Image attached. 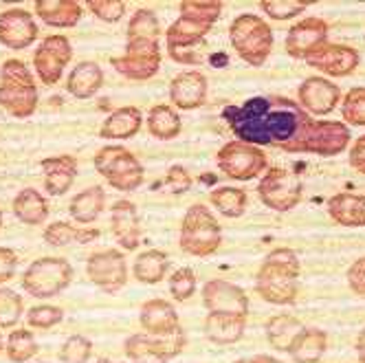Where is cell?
Returning <instances> with one entry per match:
<instances>
[{"mask_svg": "<svg viewBox=\"0 0 365 363\" xmlns=\"http://www.w3.org/2000/svg\"><path fill=\"white\" fill-rule=\"evenodd\" d=\"M222 119L238 141L271 145L291 154L334 157L350 143V128L341 121L312 119L297 101L277 95H257L242 106H225Z\"/></svg>", "mask_w": 365, "mask_h": 363, "instance_id": "cell-1", "label": "cell"}, {"mask_svg": "<svg viewBox=\"0 0 365 363\" xmlns=\"http://www.w3.org/2000/svg\"><path fill=\"white\" fill-rule=\"evenodd\" d=\"M161 27L152 9H137L128 27L125 53L113 60L117 73L128 80H150L161 66Z\"/></svg>", "mask_w": 365, "mask_h": 363, "instance_id": "cell-2", "label": "cell"}, {"mask_svg": "<svg viewBox=\"0 0 365 363\" xmlns=\"http://www.w3.org/2000/svg\"><path fill=\"white\" fill-rule=\"evenodd\" d=\"M302 265L293 249H273L255 275V291L273 306H291L297 300Z\"/></svg>", "mask_w": 365, "mask_h": 363, "instance_id": "cell-3", "label": "cell"}, {"mask_svg": "<svg viewBox=\"0 0 365 363\" xmlns=\"http://www.w3.org/2000/svg\"><path fill=\"white\" fill-rule=\"evenodd\" d=\"M222 14V3L218 0H182L180 18L170 24L165 31V46L170 58L176 62L185 60V51L194 48Z\"/></svg>", "mask_w": 365, "mask_h": 363, "instance_id": "cell-4", "label": "cell"}, {"mask_svg": "<svg viewBox=\"0 0 365 363\" xmlns=\"http://www.w3.org/2000/svg\"><path fill=\"white\" fill-rule=\"evenodd\" d=\"M0 106L18 119L31 117L38 108V86L20 60H7L0 68Z\"/></svg>", "mask_w": 365, "mask_h": 363, "instance_id": "cell-5", "label": "cell"}, {"mask_svg": "<svg viewBox=\"0 0 365 363\" xmlns=\"http://www.w3.org/2000/svg\"><path fill=\"white\" fill-rule=\"evenodd\" d=\"M180 249L194 255L207 257L214 255L222 245V227L207 205H192L180 223Z\"/></svg>", "mask_w": 365, "mask_h": 363, "instance_id": "cell-6", "label": "cell"}, {"mask_svg": "<svg viewBox=\"0 0 365 363\" xmlns=\"http://www.w3.org/2000/svg\"><path fill=\"white\" fill-rule=\"evenodd\" d=\"M229 40L236 53L251 66H262L273 51V31L269 22L255 14H242L233 20Z\"/></svg>", "mask_w": 365, "mask_h": 363, "instance_id": "cell-7", "label": "cell"}, {"mask_svg": "<svg viewBox=\"0 0 365 363\" xmlns=\"http://www.w3.org/2000/svg\"><path fill=\"white\" fill-rule=\"evenodd\" d=\"M73 280V267L64 257H38L22 275V289L31 297L48 300L56 297Z\"/></svg>", "mask_w": 365, "mask_h": 363, "instance_id": "cell-8", "label": "cell"}, {"mask_svg": "<svg viewBox=\"0 0 365 363\" xmlns=\"http://www.w3.org/2000/svg\"><path fill=\"white\" fill-rule=\"evenodd\" d=\"M95 168L115 190L121 192H135L145 176L139 159L121 145L101 148L95 157Z\"/></svg>", "mask_w": 365, "mask_h": 363, "instance_id": "cell-9", "label": "cell"}, {"mask_svg": "<svg viewBox=\"0 0 365 363\" xmlns=\"http://www.w3.org/2000/svg\"><path fill=\"white\" fill-rule=\"evenodd\" d=\"M302 178L297 172L286 170V168H271L264 172L262 180L257 185V194L262 203L273 212H291L302 200Z\"/></svg>", "mask_w": 365, "mask_h": 363, "instance_id": "cell-10", "label": "cell"}, {"mask_svg": "<svg viewBox=\"0 0 365 363\" xmlns=\"http://www.w3.org/2000/svg\"><path fill=\"white\" fill-rule=\"evenodd\" d=\"M216 163H218V170H222L229 178H236V180H251L262 174L269 165L267 154L262 150L238 139L225 143L218 150Z\"/></svg>", "mask_w": 365, "mask_h": 363, "instance_id": "cell-11", "label": "cell"}, {"mask_svg": "<svg viewBox=\"0 0 365 363\" xmlns=\"http://www.w3.org/2000/svg\"><path fill=\"white\" fill-rule=\"evenodd\" d=\"M185 348V332H178L174 337H152L145 332L130 334L123 352L133 363H170Z\"/></svg>", "mask_w": 365, "mask_h": 363, "instance_id": "cell-12", "label": "cell"}, {"mask_svg": "<svg viewBox=\"0 0 365 363\" xmlns=\"http://www.w3.org/2000/svg\"><path fill=\"white\" fill-rule=\"evenodd\" d=\"M88 280L103 293H117L128 282V262L125 255L117 249H103L88 257L86 262Z\"/></svg>", "mask_w": 365, "mask_h": 363, "instance_id": "cell-13", "label": "cell"}, {"mask_svg": "<svg viewBox=\"0 0 365 363\" xmlns=\"http://www.w3.org/2000/svg\"><path fill=\"white\" fill-rule=\"evenodd\" d=\"M202 304L210 313H218V315H236L245 319L249 315V297L245 289L227 280L207 282L202 287Z\"/></svg>", "mask_w": 365, "mask_h": 363, "instance_id": "cell-14", "label": "cell"}, {"mask_svg": "<svg viewBox=\"0 0 365 363\" xmlns=\"http://www.w3.org/2000/svg\"><path fill=\"white\" fill-rule=\"evenodd\" d=\"M71 56H73V48L64 36L44 38L34 53V66H36V73L42 80V84H46V86L58 84L64 73V66L71 62Z\"/></svg>", "mask_w": 365, "mask_h": 363, "instance_id": "cell-15", "label": "cell"}, {"mask_svg": "<svg viewBox=\"0 0 365 363\" xmlns=\"http://www.w3.org/2000/svg\"><path fill=\"white\" fill-rule=\"evenodd\" d=\"M359 62H361V56L356 48L344 46V44H332V42H324L322 46L312 51L310 56H306L308 66L317 68L330 77H346L354 73Z\"/></svg>", "mask_w": 365, "mask_h": 363, "instance_id": "cell-16", "label": "cell"}, {"mask_svg": "<svg viewBox=\"0 0 365 363\" xmlns=\"http://www.w3.org/2000/svg\"><path fill=\"white\" fill-rule=\"evenodd\" d=\"M299 106L315 117H326L330 115L339 101H341V91L336 84L328 82L326 77H308L297 88Z\"/></svg>", "mask_w": 365, "mask_h": 363, "instance_id": "cell-17", "label": "cell"}, {"mask_svg": "<svg viewBox=\"0 0 365 363\" xmlns=\"http://www.w3.org/2000/svg\"><path fill=\"white\" fill-rule=\"evenodd\" d=\"M328 38V22L322 18H306L293 24L286 36V53L295 60H306L317 46H322Z\"/></svg>", "mask_w": 365, "mask_h": 363, "instance_id": "cell-18", "label": "cell"}, {"mask_svg": "<svg viewBox=\"0 0 365 363\" xmlns=\"http://www.w3.org/2000/svg\"><path fill=\"white\" fill-rule=\"evenodd\" d=\"M38 38V24L24 9H7L0 14V42L9 48H27Z\"/></svg>", "mask_w": 365, "mask_h": 363, "instance_id": "cell-19", "label": "cell"}, {"mask_svg": "<svg viewBox=\"0 0 365 363\" xmlns=\"http://www.w3.org/2000/svg\"><path fill=\"white\" fill-rule=\"evenodd\" d=\"M139 322L145 334L152 337H174L182 330L176 308L165 300H148L141 306Z\"/></svg>", "mask_w": 365, "mask_h": 363, "instance_id": "cell-20", "label": "cell"}, {"mask_svg": "<svg viewBox=\"0 0 365 363\" xmlns=\"http://www.w3.org/2000/svg\"><path fill=\"white\" fill-rule=\"evenodd\" d=\"M207 77L200 71H182L170 84V99L178 111H194L205 103Z\"/></svg>", "mask_w": 365, "mask_h": 363, "instance_id": "cell-21", "label": "cell"}, {"mask_svg": "<svg viewBox=\"0 0 365 363\" xmlns=\"http://www.w3.org/2000/svg\"><path fill=\"white\" fill-rule=\"evenodd\" d=\"M110 229L121 249L135 251L141 242V225H139L137 207L130 200H117L110 214Z\"/></svg>", "mask_w": 365, "mask_h": 363, "instance_id": "cell-22", "label": "cell"}, {"mask_svg": "<svg viewBox=\"0 0 365 363\" xmlns=\"http://www.w3.org/2000/svg\"><path fill=\"white\" fill-rule=\"evenodd\" d=\"M40 168L44 172V190L51 196L66 194L77 178V161L71 157V154L44 159L40 163Z\"/></svg>", "mask_w": 365, "mask_h": 363, "instance_id": "cell-23", "label": "cell"}, {"mask_svg": "<svg viewBox=\"0 0 365 363\" xmlns=\"http://www.w3.org/2000/svg\"><path fill=\"white\" fill-rule=\"evenodd\" d=\"M245 328H247V319L245 317H236V315H218V313H210L205 319V334L212 344L218 346H231L238 344L245 337Z\"/></svg>", "mask_w": 365, "mask_h": 363, "instance_id": "cell-24", "label": "cell"}, {"mask_svg": "<svg viewBox=\"0 0 365 363\" xmlns=\"http://www.w3.org/2000/svg\"><path fill=\"white\" fill-rule=\"evenodd\" d=\"M143 123V115L135 106H123L113 111L106 119H103L99 128V137L103 139H130L139 133Z\"/></svg>", "mask_w": 365, "mask_h": 363, "instance_id": "cell-25", "label": "cell"}, {"mask_svg": "<svg viewBox=\"0 0 365 363\" xmlns=\"http://www.w3.org/2000/svg\"><path fill=\"white\" fill-rule=\"evenodd\" d=\"M36 14L51 27H75L82 18V5L75 0H38Z\"/></svg>", "mask_w": 365, "mask_h": 363, "instance_id": "cell-26", "label": "cell"}, {"mask_svg": "<svg viewBox=\"0 0 365 363\" xmlns=\"http://www.w3.org/2000/svg\"><path fill=\"white\" fill-rule=\"evenodd\" d=\"M328 214L344 227H365V194H336L328 200Z\"/></svg>", "mask_w": 365, "mask_h": 363, "instance_id": "cell-27", "label": "cell"}, {"mask_svg": "<svg viewBox=\"0 0 365 363\" xmlns=\"http://www.w3.org/2000/svg\"><path fill=\"white\" fill-rule=\"evenodd\" d=\"M328 348V334L322 328H304L293 346L289 348V354L295 363H319Z\"/></svg>", "mask_w": 365, "mask_h": 363, "instance_id": "cell-28", "label": "cell"}, {"mask_svg": "<svg viewBox=\"0 0 365 363\" xmlns=\"http://www.w3.org/2000/svg\"><path fill=\"white\" fill-rule=\"evenodd\" d=\"M101 84H103V73H101L99 64L82 62L71 71L66 88L77 99H88L101 88Z\"/></svg>", "mask_w": 365, "mask_h": 363, "instance_id": "cell-29", "label": "cell"}, {"mask_svg": "<svg viewBox=\"0 0 365 363\" xmlns=\"http://www.w3.org/2000/svg\"><path fill=\"white\" fill-rule=\"evenodd\" d=\"M14 214L27 225H42L48 218V203L38 190L24 188L14 198Z\"/></svg>", "mask_w": 365, "mask_h": 363, "instance_id": "cell-30", "label": "cell"}, {"mask_svg": "<svg viewBox=\"0 0 365 363\" xmlns=\"http://www.w3.org/2000/svg\"><path fill=\"white\" fill-rule=\"evenodd\" d=\"M304 328L306 326L297 317L282 313L267 322V339H269L271 348H275L279 352H289V348L293 346V342L297 339V334Z\"/></svg>", "mask_w": 365, "mask_h": 363, "instance_id": "cell-31", "label": "cell"}, {"mask_svg": "<svg viewBox=\"0 0 365 363\" xmlns=\"http://www.w3.org/2000/svg\"><path fill=\"white\" fill-rule=\"evenodd\" d=\"M168 269H170L168 253L159 249H148L141 255H137V260L133 265V275L141 284H159L165 280Z\"/></svg>", "mask_w": 365, "mask_h": 363, "instance_id": "cell-32", "label": "cell"}, {"mask_svg": "<svg viewBox=\"0 0 365 363\" xmlns=\"http://www.w3.org/2000/svg\"><path fill=\"white\" fill-rule=\"evenodd\" d=\"M95 238H99V231L97 229H88V227H75L71 223H51L46 229H44V240L53 247H66V245H73V242H80V245H86V242H93Z\"/></svg>", "mask_w": 365, "mask_h": 363, "instance_id": "cell-33", "label": "cell"}, {"mask_svg": "<svg viewBox=\"0 0 365 363\" xmlns=\"http://www.w3.org/2000/svg\"><path fill=\"white\" fill-rule=\"evenodd\" d=\"M103 203H106V194H103V190L99 185H93L88 190L80 192L71 200L68 212H71L73 220L88 225V223H95V218L101 214Z\"/></svg>", "mask_w": 365, "mask_h": 363, "instance_id": "cell-34", "label": "cell"}, {"mask_svg": "<svg viewBox=\"0 0 365 363\" xmlns=\"http://www.w3.org/2000/svg\"><path fill=\"white\" fill-rule=\"evenodd\" d=\"M182 121L178 117V113L165 103H159L148 113V131L152 137L161 139V141H170L174 137L180 135Z\"/></svg>", "mask_w": 365, "mask_h": 363, "instance_id": "cell-35", "label": "cell"}, {"mask_svg": "<svg viewBox=\"0 0 365 363\" xmlns=\"http://www.w3.org/2000/svg\"><path fill=\"white\" fill-rule=\"evenodd\" d=\"M210 200L227 218H240L247 210V194L240 188H216L210 194Z\"/></svg>", "mask_w": 365, "mask_h": 363, "instance_id": "cell-36", "label": "cell"}, {"mask_svg": "<svg viewBox=\"0 0 365 363\" xmlns=\"http://www.w3.org/2000/svg\"><path fill=\"white\" fill-rule=\"evenodd\" d=\"M38 354V344L31 330L16 328L7 337V357L11 363H27Z\"/></svg>", "mask_w": 365, "mask_h": 363, "instance_id": "cell-37", "label": "cell"}, {"mask_svg": "<svg viewBox=\"0 0 365 363\" xmlns=\"http://www.w3.org/2000/svg\"><path fill=\"white\" fill-rule=\"evenodd\" d=\"M22 297L11 289H0V328H14L22 317Z\"/></svg>", "mask_w": 365, "mask_h": 363, "instance_id": "cell-38", "label": "cell"}, {"mask_svg": "<svg viewBox=\"0 0 365 363\" xmlns=\"http://www.w3.org/2000/svg\"><path fill=\"white\" fill-rule=\"evenodd\" d=\"M170 293L176 302H187L196 293V273L190 267H180L170 275Z\"/></svg>", "mask_w": 365, "mask_h": 363, "instance_id": "cell-39", "label": "cell"}, {"mask_svg": "<svg viewBox=\"0 0 365 363\" xmlns=\"http://www.w3.org/2000/svg\"><path fill=\"white\" fill-rule=\"evenodd\" d=\"M341 115L350 126H365V88L356 86L344 95Z\"/></svg>", "mask_w": 365, "mask_h": 363, "instance_id": "cell-40", "label": "cell"}, {"mask_svg": "<svg viewBox=\"0 0 365 363\" xmlns=\"http://www.w3.org/2000/svg\"><path fill=\"white\" fill-rule=\"evenodd\" d=\"M93 357V342L82 334H73L60 348V363H88Z\"/></svg>", "mask_w": 365, "mask_h": 363, "instance_id": "cell-41", "label": "cell"}, {"mask_svg": "<svg viewBox=\"0 0 365 363\" xmlns=\"http://www.w3.org/2000/svg\"><path fill=\"white\" fill-rule=\"evenodd\" d=\"M310 3H302V0H262L259 9H262L273 20H289L306 11Z\"/></svg>", "mask_w": 365, "mask_h": 363, "instance_id": "cell-42", "label": "cell"}, {"mask_svg": "<svg viewBox=\"0 0 365 363\" xmlns=\"http://www.w3.org/2000/svg\"><path fill=\"white\" fill-rule=\"evenodd\" d=\"M62 319H64V310H62V308H58V306H51V304L34 306V308H29V313H27V322H29V326H34V328H42V330L58 326Z\"/></svg>", "mask_w": 365, "mask_h": 363, "instance_id": "cell-43", "label": "cell"}, {"mask_svg": "<svg viewBox=\"0 0 365 363\" xmlns=\"http://www.w3.org/2000/svg\"><path fill=\"white\" fill-rule=\"evenodd\" d=\"M86 5L103 22H117L125 14V3L121 0H86Z\"/></svg>", "mask_w": 365, "mask_h": 363, "instance_id": "cell-44", "label": "cell"}, {"mask_svg": "<svg viewBox=\"0 0 365 363\" xmlns=\"http://www.w3.org/2000/svg\"><path fill=\"white\" fill-rule=\"evenodd\" d=\"M165 188L172 194H182L192 188V176L182 165H172L168 176H165Z\"/></svg>", "mask_w": 365, "mask_h": 363, "instance_id": "cell-45", "label": "cell"}, {"mask_svg": "<svg viewBox=\"0 0 365 363\" xmlns=\"http://www.w3.org/2000/svg\"><path fill=\"white\" fill-rule=\"evenodd\" d=\"M346 277H348V287L352 289V293L365 297V257H359V260L350 265Z\"/></svg>", "mask_w": 365, "mask_h": 363, "instance_id": "cell-46", "label": "cell"}, {"mask_svg": "<svg viewBox=\"0 0 365 363\" xmlns=\"http://www.w3.org/2000/svg\"><path fill=\"white\" fill-rule=\"evenodd\" d=\"M16 267H18L16 251L9 247H0V284L9 282L16 275Z\"/></svg>", "mask_w": 365, "mask_h": 363, "instance_id": "cell-47", "label": "cell"}, {"mask_svg": "<svg viewBox=\"0 0 365 363\" xmlns=\"http://www.w3.org/2000/svg\"><path fill=\"white\" fill-rule=\"evenodd\" d=\"M350 165H352L356 172L365 174V135L359 137V139L352 143V148H350Z\"/></svg>", "mask_w": 365, "mask_h": 363, "instance_id": "cell-48", "label": "cell"}, {"mask_svg": "<svg viewBox=\"0 0 365 363\" xmlns=\"http://www.w3.org/2000/svg\"><path fill=\"white\" fill-rule=\"evenodd\" d=\"M356 354H359V361L365 363V328L361 330L359 339H356Z\"/></svg>", "mask_w": 365, "mask_h": 363, "instance_id": "cell-49", "label": "cell"}, {"mask_svg": "<svg viewBox=\"0 0 365 363\" xmlns=\"http://www.w3.org/2000/svg\"><path fill=\"white\" fill-rule=\"evenodd\" d=\"M251 363H282V361L273 359L271 354H255V357H251Z\"/></svg>", "mask_w": 365, "mask_h": 363, "instance_id": "cell-50", "label": "cell"}, {"mask_svg": "<svg viewBox=\"0 0 365 363\" xmlns=\"http://www.w3.org/2000/svg\"><path fill=\"white\" fill-rule=\"evenodd\" d=\"M95 363H117V361H110V359H106V357H101V359H97Z\"/></svg>", "mask_w": 365, "mask_h": 363, "instance_id": "cell-51", "label": "cell"}, {"mask_svg": "<svg viewBox=\"0 0 365 363\" xmlns=\"http://www.w3.org/2000/svg\"><path fill=\"white\" fill-rule=\"evenodd\" d=\"M233 363H251V359H238V361H233Z\"/></svg>", "mask_w": 365, "mask_h": 363, "instance_id": "cell-52", "label": "cell"}, {"mask_svg": "<svg viewBox=\"0 0 365 363\" xmlns=\"http://www.w3.org/2000/svg\"><path fill=\"white\" fill-rule=\"evenodd\" d=\"M0 227H3V212H0Z\"/></svg>", "mask_w": 365, "mask_h": 363, "instance_id": "cell-53", "label": "cell"}, {"mask_svg": "<svg viewBox=\"0 0 365 363\" xmlns=\"http://www.w3.org/2000/svg\"><path fill=\"white\" fill-rule=\"evenodd\" d=\"M5 348V344H3V339H0V350H3Z\"/></svg>", "mask_w": 365, "mask_h": 363, "instance_id": "cell-54", "label": "cell"}]
</instances>
